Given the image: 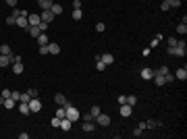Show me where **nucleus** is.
Returning a JSON list of instances; mask_svg holds the SVG:
<instances>
[{
	"instance_id": "nucleus-1",
	"label": "nucleus",
	"mask_w": 187,
	"mask_h": 139,
	"mask_svg": "<svg viewBox=\"0 0 187 139\" xmlns=\"http://www.w3.org/2000/svg\"><path fill=\"white\" fill-rule=\"evenodd\" d=\"M65 110H67V118H69L71 123H75V121H79V116H81V114H79V110H77V108H75L73 104H71L69 108H65Z\"/></svg>"
},
{
	"instance_id": "nucleus-2",
	"label": "nucleus",
	"mask_w": 187,
	"mask_h": 139,
	"mask_svg": "<svg viewBox=\"0 0 187 139\" xmlns=\"http://www.w3.org/2000/svg\"><path fill=\"white\" fill-rule=\"evenodd\" d=\"M56 15L48 8V10H42V15H40V19H42V23H52V19H54Z\"/></svg>"
},
{
	"instance_id": "nucleus-3",
	"label": "nucleus",
	"mask_w": 187,
	"mask_h": 139,
	"mask_svg": "<svg viewBox=\"0 0 187 139\" xmlns=\"http://www.w3.org/2000/svg\"><path fill=\"white\" fill-rule=\"evenodd\" d=\"M54 102H56L58 106H65V108H69V106H71V102H67L65 93H56V95H54Z\"/></svg>"
},
{
	"instance_id": "nucleus-4",
	"label": "nucleus",
	"mask_w": 187,
	"mask_h": 139,
	"mask_svg": "<svg viewBox=\"0 0 187 139\" xmlns=\"http://www.w3.org/2000/svg\"><path fill=\"white\" fill-rule=\"evenodd\" d=\"M29 110H31V112H40V110H42V102H40L38 98H31V100H29Z\"/></svg>"
},
{
	"instance_id": "nucleus-5",
	"label": "nucleus",
	"mask_w": 187,
	"mask_h": 139,
	"mask_svg": "<svg viewBox=\"0 0 187 139\" xmlns=\"http://www.w3.org/2000/svg\"><path fill=\"white\" fill-rule=\"evenodd\" d=\"M96 121H98L100 127H108V125H110V116H106V114H102V112L96 116Z\"/></svg>"
},
{
	"instance_id": "nucleus-6",
	"label": "nucleus",
	"mask_w": 187,
	"mask_h": 139,
	"mask_svg": "<svg viewBox=\"0 0 187 139\" xmlns=\"http://www.w3.org/2000/svg\"><path fill=\"white\" fill-rule=\"evenodd\" d=\"M152 77H154V71H152L150 67H143V69H141V79H145V81H150Z\"/></svg>"
},
{
	"instance_id": "nucleus-7",
	"label": "nucleus",
	"mask_w": 187,
	"mask_h": 139,
	"mask_svg": "<svg viewBox=\"0 0 187 139\" xmlns=\"http://www.w3.org/2000/svg\"><path fill=\"white\" fill-rule=\"evenodd\" d=\"M175 79H179V81H185V79H187V69H185V67L177 69V73H175Z\"/></svg>"
},
{
	"instance_id": "nucleus-8",
	"label": "nucleus",
	"mask_w": 187,
	"mask_h": 139,
	"mask_svg": "<svg viewBox=\"0 0 187 139\" xmlns=\"http://www.w3.org/2000/svg\"><path fill=\"white\" fill-rule=\"evenodd\" d=\"M100 60L108 67V64H112V62H114V56H112L110 52H106V54H102V56H100Z\"/></svg>"
},
{
	"instance_id": "nucleus-9",
	"label": "nucleus",
	"mask_w": 187,
	"mask_h": 139,
	"mask_svg": "<svg viewBox=\"0 0 187 139\" xmlns=\"http://www.w3.org/2000/svg\"><path fill=\"white\" fill-rule=\"evenodd\" d=\"M152 79H154V83H156L158 87H162V85L166 83V79H164V75H160V73H154V77H152Z\"/></svg>"
},
{
	"instance_id": "nucleus-10",
	"label": "nucleus",
	"mask_w": 187,
	"mask_h": 139,
	"mask_svg": "<svg viewBox=\"0 0 187 139\" xmlns=\"http://www.w3.org/2000/svg\"><path fill=\"white\" fill-rule=\"evenodd\" d=\"M131 112H133V106H129V104H121V116H131Z\"/></svg>"
},
{
	"instance_id": "nucleus-11",
	"label": "nucleus",
	"mask_w": 187,
	"mask_h": 139,
	"mask_svg": "<svg viewBox=\"0 0 187 139\" xmlns=\"http://www.w3.org/2000/svg\"><path fill=\"white\" fill-rule=\"evenodd\" d=\"M27 31H29V35H31V38H38V35L42 33V29H40L38 25H29V27H27Z\"/></svg>"
},
{
	"instance_id": "nucleus-12",
	"label": "nucleus",
	"mask_w": 187,
	"mask_h": 139,
	"mask_svg": "<svg viewBox=\"0 0 187 139\" xmlns=\"http://www.w3.org/2000/svg\"><path fill=\"white\" fill-rule=\"evenodd\" d=\"M15 104H17V102H15L13 98H4V100H2V106H4L6 110H13V108H15Z\"/></svg>"
},
{
	"instance_id": "nucleus-13",
	"label": "nucleus",
	"mask_w": 187,
	"mask_h": 139,
	"mask_svg": "<svg viewBox=\"0 0 187 139\" xmlns=\"http://www.w3.org/2000/svg\"><path fill=\"white\" fill-rule=\"evenodd\" d=\"M85 133H92L94 129H96V125H94V121H83V127H81Z\"/></svg>"
},
{
	"instance_id": "nucleus-14",
	"label": "nucleus",
	"mask_w": 187,
	"mask_h": 139,
	"mask_svg": "<svg viewBox=\"0 0 187 139\" xmlns=\"http://www.w3.org/2000/svg\"><path fill=\"white\" fill-rule=\"evenodd\" d=\"M36 40H38V46H48V44H50V42H48V33H40Z\"/></svg>"
},
{
	"instance_id": "nucleus-15",
	"label": "nucleus",
	"mask_w": 187,
	"mask_h": 139,
	"mask_svg": "<svg viewBox=\"0 0 187 139\" xmlns=\"http://www.w3.org/2000/svg\"><path fill=\"white\" fill-rule=\"evenodd\" d=\"M27 21H29V25H40L42 23L40 15H27Z\"/></svg>"
},
{
	"instance_id": "nucleus-16",
	"label": "nucleus",
	"mask_w": 187,
	"mask_h": 139,
	"mask_svg": "<svg viewBox=\"0 0 187 139\" xmlns=\"http://www.w3.org/2000/svg\"><path fill=\"white\" fill-rule=\"evenodd\" d=\"M17 25H19V27H23V29H27V27H29L27 17H17Z\"/></svg>"
},
{
	"instance_id": "nucleus-17",
	"label": "nucleus",
	"mask_w": 187,
	"mask_h": 139,
	"mask_svg": "<svg viewBox=\"0 0 187 139\" xmlns=\"http://www.w3.org/2000/svg\"><path fill=\"white\" fill-rule=\"evenodd\" d=\"M10 69H13V73H15V75H21V73H23V62H13V67H10Z\"/></svg>"
},
{
	"instance_id": "nucleus-18",
	"label": "nucleus",
	"mask_w": 187,
	"mask_h": 139,
	"mask_svg": "<svg viewBox=\"0 0 187 139\" xmlns=\"http://www.w3.org/2000/svg\"><path fill=\"white\" fill-rule=\"evenodd\" d=\"M19 112H21V114H29V112H31V110H29V102H21V104H19Z\"/></svg>"
},
{
	"instance_id": "nucleus-19",
	"label": "nucleus",
	"mask_w": 187,
	"mask_h": 139,
	"mask_svg": "<svg viewBox=\"0 0 187 139\" xmlns=\"http://www.w3.org/2000/svg\"><path fill=\"white\" fill-rule=\"evenodd\" d=\"M71 125H73V123H71L67 116H65V118H60V129H62V131H69V129H71Z\"/></svg>"
},
{
	"instance_id": "nucleus-20",
	"label": "nucleus",
	"mask_w": 187,
	"mask_h": 139,
	"mask_svg": "<svg viewBox=\"0 0 187 139\" xmlns=\"http://www.w3.org/2000/svg\"><path fill=\"white\" fill-rule=\"evenodd\" d=\"M48 50H50V54H58V52H60V46H58L56 42H50V44H48Z\"/></svg>"
},
{
	"instance_id": "nucleus-21",
	"label": "nucleus",
	"mask_w": 187,
	"mask_h": 139,
	"mask_svg": "<svg viewBox=\"0 0 187 139\" xmlns=\"http://www.w3.org/2000/svg\"><path fill=\"white\" fill-rule=\"evenodd\" d=\"M8 64H13V62H10V56L0 54V67H8Z\"/></svg>"
},
{
	"instance_id": "nucleus-22",
	"label": "nucleus",
	"mask_w": 187,
	"mask_h": 139,
	"mask_svg": "<svg viewBox=\"0 0 187 139\" xmlns=\"http://www.w3.org/2000/svg\"><path fill=\"white\" fill-rule=\"evenodd\" d=\"M38 4L42 6V10H48V8H50L54 2H52V0H38Z\"/></svg>"
},
{
	"instance_id": "nucleus-23",
	"label": "nucleus",
	"mask_w": 187,
	"mask_h": 139,
	"mask_svg": "<svg viewBox=\"0 0 187 139\" xmlns=\"http://www.w3.org/2000/svg\"><path fill=\"white\" fill-rule=\"evenodd\" d=\"M177 33L185 35V33H187V23H179V25H177Z\"/></svg>"
},
{
	"instance_id": "nucleus-24",
	"label": "nucleus",
	"mask_w": 187,
	"mask_h": 139,
	"mask_svg": "<svg viewBox=\"0 0 187 139\" xmlns=\"http://www.w3.org/2000/svg\"><path fill=\"white\" fill-rule=\"evenodd\" d=\"M0 54H6V56H8V54H13V50H10L8 44H2V46H0Z\"/></svg>"
},
{
	"instance_id": "nucleus-25",
	"label": "nucleus",
	"mask_w": 187,
	"mask_h": 139,
	"mask_svg": "<svg viewBox=\"0 0 187 139\" xmlns=\"http://www.w3.org/2000/svg\"><path fill=\"white\" fill-rule=\"evenodd\" d=\"M50 10H52V13H54V15H60V13H62V6H60V4H56V2H54V4H52V6H50Z\"/></svg>"
},
{
	"instance_id": "nucleus-26",
	"label": "nucleus",
	"mask_w": 187,
	"mask_h": 139,
	"mask_svg": "<svg viewBox=\"0 0 187 139\" xmlns=\"http://www.w3.org/2000/svg\"><path fill=\"white\" fill-rule=\"evenodd\" d=\"M96 69H98V71H104V69H106V64H104V62L100 60V54L96 56Z\"/></svg>"
},
{
	"instance_id": "nucleus-27",
	"label": "nucleus",
	"mask_w": 187,
	"mask_h": 139,
	"mask_svg": "<svg viewBox=\"0 0 187 139\" xmlns=\"http://www.w3.org/2000/svg\"><path fill=\"white\" fill-rule=\"evenodd\" d=\"M81 17H83V13H81V8H73V19H75V21H79Z\"/></svg>"
},
{
	"instance_id": "nucleus-28",
	"label": "nucleus",
	"mask_w": 187,
	"mask_h": 139,
	"mask_svg": "<svg viewBox=\"0 0 187 139\" xmlns=\"http://www.w3.org/2000/svg\"><path fill=\"white\" fill-rule=\"evenodd\" d=\"M125 104H129V106H135V104H137V98L131 93V95H127V102H125Z\"/></svg>"
},
{
	"instance_id": "nucleus-29",
	"label": "nucleus",
	"mask_w": 187,
	"mask_h": 139,
	"mask_svg": "<svg viewBox=\"0 0 187 139\" xmlns=\"http://www.w3.org/2000/svg\"><path fill=\"white\" fill-rule=\"evenodd\" d=\"M56 116H58V118H65V116H67V110H65V106H58V110H56Z\"/></svg>"
},
{
	"instance_id": "nucleus-30",
	"label": "nucleus",
	"mask_w": 187,
	"mask_h": 139,
	"mask_svg": "<svg viewBox=\"0 0 187 139\" xmlns=\"http://www.w3.org/2000/svg\"><path fill=\"white\" fill-rule=\"evenodd\" d=\"M50 125H52V127H54V129H60V118H58V116H56V114H54V118H52V121H50Z\"/></svg>"
},
{
	"instance_id": "nucleus-31",
	"label": "nucleus",
	"mask_w": 187,
	"mask_h": 139,
	"mask_svg": "<svg viewBox=\"0 0 187 139\" xmlns=\"http://www.w3.org/2000/svg\"><path fill=\"white\" fill-rule=\"evenodd\" d=\"M15 23H17V17H15V15L10 13V15L6 17V25H15Z\"/></svg>"
},
{
	"instance_id": "nucleus-32",
	"label": "nucleus",
	"mask_w": 187,
	"mask_h": 139,
	"mask_svg": "<svg viewBox=\"0 0 187 139\" xmlns=\"http://www.w3.org/2000/svg\"><path fill=\"white\" fill-rule=\"evenodd\" d=\"M29 100H31V95H29L27 92H25V93H21V98H19V102H29Z\"/></svg>"
},
{
	"instance_id": "nucleus-33",
	"label": "nucleus",
	"mask_w": 187,
	"mask_h": 139,
	"mask_svg": "<svg viewBox=\"0 0 187 139\" xmlns=\"http://www.w3.org/2000/svg\"><path fill=\"white\" fill-rule=\"evenodd\" d=\"M164 79H166V83H171V81H175V75H173V73L168 71V73L164 75Z\"/></svg>"
},
{
	"instance_id": "nucleus-34",
	"label": "nucleus",
	"mask_w": 187,
	"mask_h": 139,
	"mask_svg": "<svg viewBox=\"0 0 187 139\" xmlns=\"http://www.w3.org/2000/svg\"><path fill=\"white\" fill-rule=\"evenodd\" d=\"M154 73H160V75H166L168 73V67H160L158 71H154Z\"/></svg>"
},
{
	"instance_id": "nucleus-35",
	"label": "nucleus",
	"mask_w": 187,
	"mask_h": 139,
	"mask_svg": "<svg viewBox=\"0 0 187 139\" xmlns=\"http://www.w3.org/2000/svg\"><path fill=\"white\" fill-rule=\"evenodd\" d=\"M0 98H2V100H4V98H10V89H2Z\"/></svg>"
},
{
	"instance_id": "nucleus-36",
	"label": "nucleus",
	"mask_w": 187,
	"mask_h": 139,
	"mask_svg": "<svg viewBox=\"0 0 187 139\" xmlns=\"http://www.w3.org/2000/svg\"><path fill=\"white\" fill-rule=\"evenodd\" d=\"M90 112H92L94 116H98V114H100V106H92V110H90Z\"/></svg>"
},
{
	"instance_id": "nucleus-37",
	"label": "nucleus",
	"mask_w": 187,
	"mask_h": 139,
	"mask_svg": "<svg viewBox=\"0 0 187 139\" xmlns=\"http://www.w3.org/2000/svg\"><path fill=\"white\" fill-rule=\"evenodd\" d=\"M133 135H135V137H141V135H143V129H141V127H137V129L133 131Z\"/></svg>"
},
{
	"instance_id": "nucleus-38",
	"label": "nucleus",
	"mask_w": 187,
	"mask_h": 139,
	"mask_svg": "<svg viewBox=\"0 0 187 139\" xmlns=\"http://www.w3.org/2000/svg\"><path fill=\"white\" fill-rule=\"evenodd\" d=\"M104 29H106V25H104V23H98V25H96V31H98V33H100V31H104Z\"/></svg>"
},
{
	"instance_id": "nucleus-39",
	"label": "nucleus",
	"mask_w": 187,
	"mask_h": 139,
	"mask_svg": "<svg viewBox=\"0 0 187 139\" xmlns=\"http://www.w3.org/2000/svg\"><path fill=\"white\" fill-rule=\"evenodd\" d=\"M160 8H162V10H168V8H171V4H168V0H164V2L160 4Z\"/></svg>"
},
{
	"instance_id": "nucleus-40",
	"label": "nucleus",
	"mask_w": 187,
	"mask_h": 139,
	"mask_svg": "<svg viewBox=\"0 0 187 139\" xmlns=\"http://www.w3.org/2000/svg\"><path fill=\"white\" fill-rule=\"evenodd\" d=\"M177 42H179V40H175V38H171V40H168V48H175V46H177Z\"/></svg>"
},
{
	"instance_id": "nucleus-41",
	"label": "nucleus",
	"mask_w": 187,
	"mask_h": 139,
	"mask_svg": "<svg viewBox=\"0 0 187 139\" xmlns=\"http://www.w3.org/2000/svg\"><path fill=\"white\" fill-rule=\"evenodd\" d=\"M83 121H96V116H94L92 112L90 114H83Z\"/></svg>"
},
{
	"instance_id": "nucleus-42",
	"label": "nucleus",
	"mask_w": 187,
	"mask_h": 139,
	"mask_svg": "<svg viewBox=\"0 0 187 139\" xmlns=\"http://www.w3.org/2000/svg\"><path fill=\"white\" fill-rule=\"evenodd\" d=\"M10 98H13V100H15V102H17V100H19V98H21V93H19V92H10Z\"/></svg>"
},
{
	"instance_id": "nucleus-43",
	"label": "nucleus",
	"mask_w": 187,
	"mask_h": 139,
	"mask_svg": "<svg viewBox=\"0 0 187 139\" xmlns=\"http://www.w3.org/2000/svg\"><path fill=\"white\" fill-rule=\"evenodd\" d=\"M27 93H29L31 98H38V89H33V87H31V89H27Z\"/></svg>"
},
{
	"instance_id": "nucleus-44",
	"label": "nucleus",
	"mask_w": 187,
	"mask_h": 139,
	"mask_svg": "<svg viewBox=\"0 0 187 139\" xmlns=\"http://www.w3.org/2000/svg\"><path fill=\"white\" fill-rule=\"evenodd\" d=\"M117 102H119V104H125V102H127V95H119Z\"/></svg>"
},
{
	"instance_id": "nucleus-45",
	"label": "nucleus",
	"mask_w": 187,
	"mask_h": 139,
	"mask_svg": "<svg viewBox=\"0 0 187 139\" xmlns=\"http://www.w3.org/2000/svg\"><path fill=\"white\" fill-rule=\"evenodd\" d=\"M40 54H50V50H48V46H40Z\"/></svg>"
},
{
	"instance_id": "nucleus-46",
	"label": "nucleus",
	"mask_w": 187,
	"mask_h": 139,
	"mask_svg": "<svg viewBox=\"0 0 187 139\" xmlns=\"http://www.w3.org/2000/svg\"><path fill=\"white\" fill-rule=\"evenodd\" d=\"M73 8H81V0H73Z\"/></svg>"
},
{
	"instance_id": "nucleus-47",
	"label": "nucleus",
	"mask_w": 187,
	"mask_h": 139,
	"mask_svg": "<svg viewBox=\"0 0 187 139\" xmlns=\"http://www.w3.org/2000/svg\"><path fill=\"white\" fill-rule=\"evenodd\" d=\"M6 4H8V6H13V8H15V6H17V0H6Z\"/></svg>"
}]
</instances>
